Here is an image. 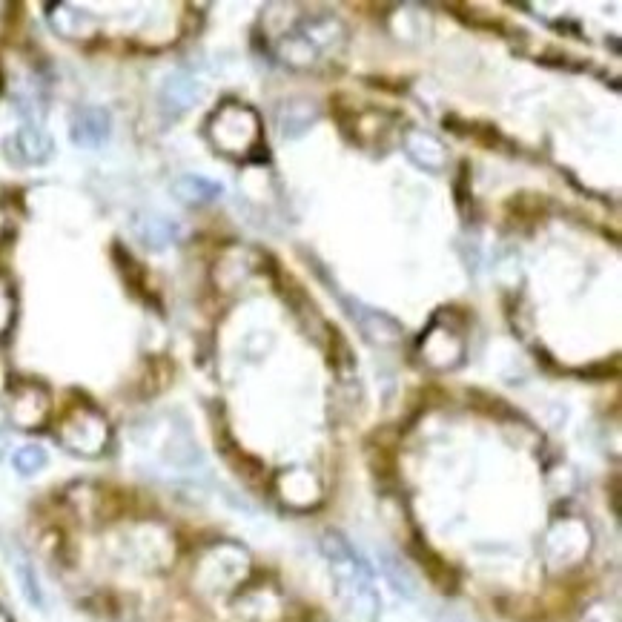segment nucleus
I'll list each match as a JSON object with an SVG mask.
<instances>
[{
    "label": "nucleus",
    "mask_w": 622,
    "mask_h": 622,
    "mask_svg": "<svg viewBox=\"0 0 622 622\" xmlns=\"http://www.w3.org/2000/svg\"><path fill=\"white\" fill-rule=\"evenodd\" d=\"M112 135V115L104 107L78 109L69 121V141L81 150H98Z\"/></svg>",
    "instance_id": "7"
},
{
    "label": "nucleus",
    "mask_w": 622,
    "mask_h": 622,
    "mask_svg": "<svg viewBox=\"0 0 622 622\" xmlns=\"http://www.w3.org/2000/svg\"><path fill=\"white\" fill-rule=\"evenodd\" d=\"M322 551L330 565V577L336 585V597L353 622H376L382 611L379 588L373 580V571L362 554L342 537L327 534L322 539Z\"/></svg>",
    "instance_id": "1"
},
{
    "label": "nucleus",
    "mask_w": 622,
    "mask_h": 622,
    "mask_svg": "<svg viewBox=\"0 0 622 622\" xmlns=\"http://www.w3.org/2000/svg\"><path fill=\"white\" fill-rule=\"evenodd\" d=\"M132 233L147 250L161 253L181 238V227L161 213H138L132 221Z\"/></svg>",
    "instance_id": "10"
},
{
    "label": "nucleus",
    "mask_w": 622,
    "mask_h": 622,
    "mask_svg": "<svg viewBox=\"0 0 622 622\" xmlns=\"http://www.w3.org/2000/svg\"><path fill=\"white\" fill-rule=\"evenodd\" d=\"M55 152L52 135L41 124H23L3 138V155L15 167H43Z\"/></svg>",
    "instance_id": "5"
},
{
    "label": "nucleus",
    "mask_w": 622,
    "mask_h": 622,
    "mask_svg": "<svg viewBox=\"0 0 622 622\" xmlns=\"http://www.w3.org/2000/svg\"><path fill=\"white\" fill-rule=\"evenodd\" d=\"M319 121V109L313 101H290L279 112V127L284 138H296Z\"/></svg>",
    "instance_id": "15"
},
{
    "label": "nucleus",
    "mask_w": 622,
    "mask_h": 622,
    "mask_svg": "<svg viewBox=\"0 0 622 622\" xmlns=\"http://www.w3.org/2000/svg\"><path fill=\"white\" fill-rule=\"evenodd\" d=\"M402 147H405V155L419 170L433 172V175L448 170V150H445V144L436 135L425 132V129H408L402 135Z\"/></svg>",
    "instance_id": "8"
},
{
    "label": "nucleus",
    "mask_w": 622,
    "mask_h": 622,
    "mask_svg": "<svg viewBox=\"0 0 622 622\" xmlns=\"http://www.w3.org/2000/svg\"><path fill=\"white\" fill-rule=\"evenodd\" d=\"M0 622H9L6 620V614H3V611H0Z\"/></svg>",
    "instance_id": "18"
},
{
    "label": "nucleus",
    "mask_w": 622,
    "mask_h": 622,
    "mask_svg": "<svg viewBox=\"0 0 622 622\" xmlns=\"http://www.w3.org/2000/svg\"><path fill=\"white\" fill-rule=\"evenodd\" d=\"M250 557L238 545H215L198 562V580L210 591H227L247 577Z\"/></svg>",
    "instance_id": "3"
},
{
    "label": "nucleus",
    "mask_w": 622,
    "mask_h": 622,
    "mask_svg": "<svg viewBox=\"0 0 622 622\" xmlns=\"http://www.w3.org/2000/svg\"><path fill=\"white\" fill-rule=\"evenodd\" d=\"M201 95H204V84L190 75V72H172L170 78L164 81L161 86V109L167 112V115H184L187 109L195 107V101H201Z\"/></svg>",
    "instance_id": "9"
},
{
    "label": "nucleus",
    "mask_w": 622,
    "mask_h": 622,
    "mask_svg": "<svg viewBox=\"0 0 622 622\" xmlns=\"http://www.w3.org/2000/svg\"><path fill=\"white\" fill-rule=\"evenodd\" d=\"M3 551H6V559H9V565H12V571H15V580L21 585V594L26 597V602L35 605L38 611H43V608H46V597H43L41 580H38V574H35L32 559L26 557L18 545H6Z\"/></svg>",
    "instance_id": "12"
},
{
    "label": "nucleus",
    "mask_w": 622,
    "mask_h": 622,
    "mask_svg": "<svg viewBox=\"0 0 622 622\" xmlns=\"http://www.w3.org/2000/svg\"><path fill=\"white\" fill-rule=\"evenodd\" d=\"M299 476H301V471L284 473V476L279 479V488L287 502H293V505H307V502H313V499H316L319 488H316L313 476H307V482L299 485Z\"/></svg>",
    "instance_id": "16"
},
{
    "label": "nucleus",
    "mask_w": 622,
    "mask_h": 622,
    "mask_svg": "<svg viewBox=\"0 0 622 622\" xmlns=\"http://www.w3.org/2000/svg\"><path fill=\"white\" fill-rule=\"evenodd\" d=\"M49 465V453L43 451L41 445H23L12 453V468L21 476H35Z\"/></svg>",
    "instance_id": "17"
},
{
    "label": "nucleus",
    "mask_w": 622,
    "mask_h": 622,
    "mask_svg": "<svg viewBox=\"0 0 622 622\" xmlns=\"http://www.w3.org/2000/svg\"><path fill=\"white\" fill-rule=\"evenodd\" d=\"M46 410H49V399L46 393L38 387H23L21 393H15L12 405H9V416L18 428L29 430L38 428L43 419H46Z\"/></svg>",
    "instance_id": "13"
},
{
    "label": "nucleus",
    "mask_w": 622,
    "mask_h": 622,
    "mask_svg": "<svg viewBox=\"0 0 622 622\" xmlns=\"http://www.w3.org/2000/svg\"><path fill=\"white\" fill-rule=\"evenodd\" d=\"M591 548V534L580 519H559L545 534V557L554 568H568L580 562Z\"/></svg>",
    "instance_id": "6"
},
{
    "label": "nucleus",
    "mask_w": 622,
    "mask_h": 622,
    "mask_svg": "<svg viewBox=\"0 0 622 622\" xmlns=\"http://www.w3.org/2000/svg\"><path fill=\"white\" fill-rule=\"evenodd\" d=\"M58 436L66 451L78 453V456H98L107 448L109 425L98 410L81 408L66 419Z\"/></svg>",
    "instance_id": "4"
},
{
    "label": "nucleus",
    "mask_w": 622,
    "mask_h": 622,
    "mask_svg": "<svg viewBox=\"0 0 622 622\" xmlns=\"http://www.w3.org/2000/svg\"><path fill=\"white\" fill-rule=\"evenodd\" d=\"M172 195L181 201V204H190V207H204V204H213L224 195V184H218L207 175H195V172H187V175H178L172 181Z\"/></svg>",
    "instance_id": "11"
},
{
    "label": "nucleus",
    "mask_w": 622,
    "mask_h": 622,
    "mask_svg": "<svg viewBox=\"0 0 622 622\" xmlns=\"http://www.w3.org/2000/svg\"><path fill=\"white\" fill-rule=\"evenodd\" d=\"M210 138H213L215 147L224 150L227 155H247L261 141L256 112L247 109L244 104H227L221 112L213 115Z\"/></svg>",
    "instance_id": "2"
},
{
    "label": "nucleus",
    "mask_w": 622,
    "mask_h": 622,
    "mask_svg": "<svg viewBox=\"0 0 622 622\" xmlns=\"http://www.w3.org/2000/svg\"><path fill=\"white\" fill-rule=\"evenodd\" d=\"M356 307H359L362 313H353V319L359 322L362 333H365L370 342L396 344L402 339V327L393 322L390 316L379 313V310H373V307H365V304H359V301H356Z\"/></svg>",
    "instance_id": "14"
}]
</instances>
